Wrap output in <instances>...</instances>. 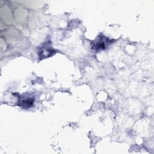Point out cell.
I'll use <instances>...</instances> for the list:
<instances>
[{
  "mask_svg": "<svg viewBox=\"0 0 154 154\" xmlns=\"http://www.w3.org/2000/svg\"><path fill=\"white\" fill-rule=\"evenodd\" d=\"M54 54V49L51 47V46L48 43L44 44L41 48H40L38 52V55L40 59L49 57L53 55Z\"/></svg>",
  "mask_w": 154,
  "mask_h": 154,
  "instance_id": "cell-1",
  "label": "cell"
},
{
  "mask_svg": "<svg viewBox=\"0 0 154 154\" xmlns=\"http://www.w3.org/2000/svg\"><path fill=\"white\" fill-rule=\"evenodd\" d=\"M110 40L106 37L100 35L99 38H96L92 44V49L96 51L105 49L107 45L109 44Z\"/></svg>",
  "mask_w": 154,
  "mask_h": 154,
  "instance_id": "cell-2",
  "label": "cell"
},
{
  "mask_svg": "<svg viewBox=\"0 0 154 154\" xmlns=\"http://www.w3.org/2000/svg\"><path fill=\"white\" fill-rule=\"evenodd\" d=\"M34 103V98L31 96H22L18 100V105L23 108L31 107Z\"/></svg>",
  "mask_w": 154,
  "mask_h": 154,
  "instance_id": "cell-3",
  "label": "cell"
}]
</instances>
